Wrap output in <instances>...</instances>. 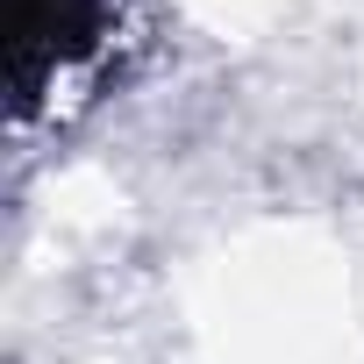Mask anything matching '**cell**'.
Masks as SVG:
<instances>
[{
  "instance_id": "6da1fadb",
  "label": "cell",
  "mask_w": 364,
  "mask_h": 364,
  "mask_svg": "<svg viewBox=\"0 0 364 364\" xmlns=\"http://www.w3.org/2000/svg\"><path fill=\"white\" fill-rule=\"evenodd\" d=\"M107 15H114V0H8V72H15V93L29 100L65 65L93 58L100 36H107Z\"/></svg>"
}]
</instances>
